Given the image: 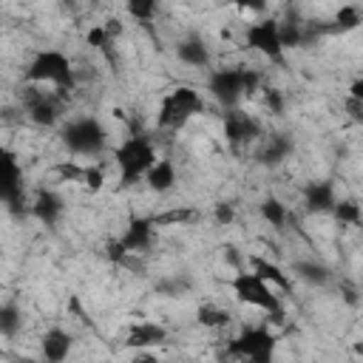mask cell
Returning <instances> with one entry per match:
<instances>
[{
  "label": "cell",
  "mask_w": 363,
  "mask_h": 363,
  "mask_svg": "<svg viewBox=\"0 0 363 363\" xmlns=\"http://www.w3.org/2000/svg\"><path fill=\"white\" fill-rule=\"evenodd\" d=\"M54 173H57L62 182H82L85 164H77V162H60V164L54 167Z\"/></svg>",
  "instance_id": "29"
},
{
  "label": "cell",
  "mask_w": 363,
  "mask_h": 363,
  "mask_svg": "<svg viewBox=\"0 0 363 363\" xmlns=\"http://www.w3.org/2000/svg\"><path fill=\"white\" fill-rule=\"evenodd\" d=\"M199 323L201 326H207V329H221V326H227L230 323V312L227 309H221V306H199Z\"/></svg>",
  "instance_id": "24"
},
{
  "label": "cell",
  "mask_w": 363,
  "mask_h": 363,
  "mask_svg": "<svg viewBox=\"0 0 363 363\" xmlns=\"http://www.w3.org/2000/svg\"><path fill=\"white\" fill-rule=\"evenodd\" d=\"M340 295H343V301H346V303H357V292H354L349 284H343V286H340Z\"/></svg>",
  "instance_id": "35"
},
{
  "label": "cell",
  "mask_w": 363,
  "mask_h": 363,
  "mask_svg": "<svg viewBox=\"0 0 363 363\" xmlns=\"http://www.w3.org/2000/svg\"><path fill=\"white\" fill-rule=\"evenodd\" d=\"M111 40H113V37L108 34V28H105L102 23H99V26H91V31L85 34V43H88L91 48H99V51H105V48L111 45Z\"/></svg>",
  "instance_id": "28"
},
{
  "label": "cell",
  "mask_w": 363,
  "mask_h": 363,
  "mask_svg": "<svg viewBox=\"0 0 363 363\" xmlns=\"http://www.w3.org/2000/svg\"><path fill=\"white\" fill-rule=\"evenodd\" d=\"M201 111H204V99L199 96V91H193L190 85H176L173 91L164 94L156 122H159V128H182L190 116H196Z\"/></svg>",
  "instance_id": "4"
},
{
  "label": "cell",
  "mask_w": 363,
  "mask_h": 363,
  "mask_svg": "<svg viewBox=\"0 0 363 363\" xmlns=\"http://www.w3.org/2000/svg\"><path fill=\"white\" fill-rule=\"evenodd\" d=\"M145 182H147V187H150L153 193H167V190L176 184V167H173L167 159H159V162L147 170Z\"/></svg>",
  "instance_id": "18"
},
{
  "label": "cell",
  "mask_w": 363,
  "mask_h": 363,
  "mask_svg": "<svg viewBox=\"0 0 363 363\" xmlns=\"http://www.w3.org/2000/svg\"><path fill=\"white\" fill-rule=\"evenodd\" d=\"M113 159L119 164V179L122 184H136L142 176H147V170L159 162L156 159V150H153V142L142 133H133L128 136L116 150H113Z\"/></svg>",
  "instance_id": "2"
},
{
  "label": "cell",
  "mask_w": 363,
  "mask_h": 363,
  "mask_svg": "<svg viewBox=\"0 0 363 363\" xmlns=\"http://www.w3.org/2000/svg\"><path fill=\"white\" fill-rule=\"evenodd\" d=\"M230 289L235 292V298L241 303H250V306H258L261 312H267L269 320L275 323H284V306H281V298L275 295V289L258 278L252 269L250 272H235L230 278Z\"/></svg>",
  "instance_id": "1"
},
{
  "label": "cell",
  "mask_w": 363,
  "mask_h": 363,
  "mask_svg": "<svg viewBox=\"0 0 363 363\" xmlns=\"http://www.w3.org/2000/svg\"><path fill=\"white\" fill-rule=\"evenodd\" d=\"M31 213L45 224V227H54L57 218L62 216V199L54 193V190H40L31 201Z\"/></svg>",
  "instance_id": "15"
},
{
  "label": "cell",
  "mask_w": 363,
  "mask_h": 363,
  "mask_svg": "<svg viewBox=\"0 0 363 363\" xmlns=\"http://www.w3.org/2000/svg\"><path fill=\"white\" fill-rule=\"evenodd\" d=\"M0 199L3 204L11 210V213H20L23 204H26V193H23V170L14 159L11 150L3 153V162H0Z\"/></svg>",
  "instance_id": "9"
},
{
  "label": "cell",
  "mask_w": 363,
  "mask_h": 363,
  "mask_svg": "<svg viewBox=\"0 0 363 363\" xmlns=\"http://www.w3.org/2000/svg\"><path fill=\"white\" fill-rule=\"evenodd\" d=\"M153 230H156L153 218L136 216V218L128 221V227H125V233L119 238H122V244H125L128 252H145L153 244Z\"/></svg>",
  "instance_id": "11"
},
{
  "label": "cell",
  "mask_w": 363,
  "mask_h": 363,
  "mask_svg": "<svg viewBox=\"0 0 363 363\" xmlns=\"http://www.w3.org/2000/svg\"><path fill=\"white\" fill-rule=\"evenodd\" d=\"M278 31H281L284 48H295V45H303V43H306V28H303V23H298V20H292V17L281 20V23H278Z\"/></svg>",
  "instance_id": "20"
},
{
  "label": "cell",
  "mask_w": 363,
  "mask_h": 363,
  "mask_svg": "<svg viewBox=\"0 0 363 363\" xmlns=\"http://www.w3.org/2000/svg\"><path fill=\"white\" fill-rule=\"evenodd\" d=\"M17 326H20V312H17L14 303H6V306L0 309V332H3L6 337H11V335L17 332Z\"/></svg>",
  "instance_id": "27"
},
{
  "label": "cell",
  "mask_w": 363,
  "mask_h": 363,
  "mask_svg": "<svg viewBox=\"0 0 363 363\" xmlns=\"http://www.w3.org/2000/svg\"><path fill=\"white\" fill-rule=\"evenodd\" d=\"M289 150H292V142H289L286 136H272L269 145L264 147L261 159H264L267 164H278V162H284V159L289 156Z\"/></svg>",
  "instance_id": "23"
},
{
  "label": "cell",
  "mask_w": 363,
  "mask_h": 363,
  "mask_svg": "<svg viewBox=\"0 0 363 363\" xmlns=\"http://www.w3.org/2000/svg\"><path fill=\"white\" fill-rule=\"evenodd\" d=\"M250 264H252V272H255L258 278H264L272 289H281V292H289V289H292L289 275H286L275 261H267V258H261V255H252Z\"/></svg>",
  "instance_id": "16"
},
{
  "label": "cell",
  "mask_w": 363,
  "mask_h": 363,
  "mask_svg": "<svg viewBox=\"0 0 363 363\" xmlns=\"http://www.w3.org/2000/svg\"><path fill=\"white\" fill-rule=\"evenodd\" d=\"M111 261H125L130 252L125 250V244H122V238H113V241H108V252H105Z\"/></svg>",
  "instance_id": "34"
},
{
  "label": "cell",
  "mask_w": 363,
  "mask_h": 363,
  "mask_svg": "<svg viewBox=\"0 0 363 363\" xmlns=\"http://www.w3.org/2000/svg\"><path fill=\"white\" fill-rule=\"evenodd\" d=\"M258 133H261V125H258V119H252L250 113L235 111V108L224 113V136H227V142L244 145V142H252Z\"/></svg>",
  "instance_id": "10"
},
{
  "label": "cell",
  "mask_w": 363,
  "mask_h": 363,
  "mask_svg": "<svg viewBox=\"0 0 363 363\" xmlns=\"http://www.w3.org/2000/svg\"><path fill=\"white\" fill-rule=\"evenodd\" d=\"M207 91L216 102H221L224 108L233 111V105L247 96L244 91V65H235V68H216L207 79Z\"/></svg>",
  "instance_id": "7"
},
{
  "label": "cell",
  "mask_w": 363,
  "mask_h": 363,
  "mask_svg": "<svg viewBox=\"0 0 363 363\" xmlns=\"http://www.w3.org/2000/svg\"><path fill=\"white\" fill-rule=\"evenodd\" d=\"M275 335L267 326H244L230 343L227 354L241 363H272Z\"/></svg>",
  "instance_id": "3"
},
{
  "label": "cell",
  "mask_w": 363,
  "mask_h": 363,
  "mask_svg": "<svg viewBox=\"0 0 363 363\" xmlns=\"http://www.w3.org/2000/svg\"><path fill=\"white\" fill-rule=\"evenodd\" d=\"M162 343H167V329L159 326V323H150V320H142V323L130 326V332L125 337V346L139 349V352H145L150 346H162Z\"/></svg>",
  "instance_id": "12"
},
{
  "label": "cell",
  "mask_w": 363,
  "mask_h": 363,
  "mask_svg": "<svg viewBox=\"0 0 363 363\" xmlns=\"http://www.w3.org/2000/svg\"><path fill=\"white\" fill-rule=\"evenodd\" d=\"M261 91H264L267 108H269L272 113H281V111H284V96H281V91H275V88H261Z\"/></svg>",
  "instance_id": "32"
},
{
  "label": "cell",
  "mask_w": 363,
  "mask_h": 363,
  "mask_svg": "<svg viewBox=\"0 0 363 363\" xmlns=\"http://www.w3.org/2000/svg\"><path fill=\"white\" fill-rule=\"evenodd\" d=\"M332 216H335L340 224H349V227L363 224V210H360L357 201H337L335 210H332Z\"/></svg>",
  "instance_id": "25"
},
{
  "label": "cell",
  "mask_w": 363,
  "mask_h": 363,
  "mask_svg": "<svg viewBox=\"0 0 363 363\" xmlns=\"http://www.w3.org/2000/svg\"><path fill=\"white\" fill-rule=\"evenodd\" d=\"M26 79L28 82H48L57 91H71L74 88V68H71V62L62 51L48 48V51H40L31 60V65L26 71Z\"/></svg>",
  "instance_id": "5"
},
{
  "label": "cell",
  "mask_w": 363,
  "mask_h": 363,
  "mask_svg": "<svg viewBox=\"0 0 363 363\" xmlns=\"http://www.w3.org/2000/svg\"><path fill=\"white\" fill-rule=\"evenodd\" d=\"M233 218H235V210H233V204H227V201H221V204H216V221H218L221 227H227V224H233Z\"/></svg>",
  "instance_id": "33"
},
{
  "label": "cell",
  "mask_w": 363,
  "mask_h": 363,
  "mask_svg": "<svg viewBox=\"0 0 363 363\" xmlns=\"http://www.w3.org/2000/svg\"><path fill=\"white\" fill-rule=\"evenodd\" d=\"M71 346H74V337L65 329H57V326L48 329L43 335V340H40V349H43V360L45 363H62L68 357Z\"/></svg>",
  "instance_id": "14"
},
{
  "label": "cell",
  "mask_w": 363,
  "mask_h": 363,
  "mask_svg": "<svg viewBox=\"0 0 363 363\" xmlns=\"http://www.w3.org/2000/svg\"><path fill=\"white\" fill-rule=\"evenodd\" d=\"M261 218L272 227H284L286 224V207L278 199H264L261 201Z\"/></svg>",
  "instance_id": "26"
},
{
  "label": "cell",
  "mask_w": 363,
  "mask_h": 363,
  "mask_svg": "<svg viewBox=\"0 0 363 363\" xmlns=\"http://www.w3.org/2000/svg\"><path fill=\"white\" fill-rule=\"evenodd\" d=\"M247 45L261 51L264 57H269L272 62L284 60V43H281V31H278V20H255L247 28Z\"/></svg>",
  "instance_id": "8"
},
{
  "label": "cell",
  "mask_w": 363,
  "mask_h": 363,
  "mask_svg": "<svg viewBox=\"0 0 363 363\" xmlns=\"http://www.w3.org/2000/svg\"><path fill=\"white\" fill-rule=\"evenodd\" d=\"M102 182H105V173H102L99 167L85 164V173H82V182H79V184H85L88 190H99V187H102Z\"/></svg>",
  "instance_id": "31"
},
{
  "label": "cell",
  "mask_w": 363,
  "mask_h": 363,
  "mask_svg": "<svg viewBox=\"0 0 363 363\" xmlns=\"http://www.w3.org/2000/svg\"><path fill=\"white\" fill-rule=\"evenodd\" d=\"M128 11L136 17V20H142L145 26L156 17V11H159V6L156 3H128Z\"/></svg>",
  "instance_id": "30"
},
{
  "label": "cell",
  "mask_w": 363,
  "mask_h": 363,
  "mask_svg": "<svg viewBox=\"0 0 363 363\" xmlns=\"http://www.w3.org/2000/svg\"><path fill=\"white\" fill-rule=\"evenodd\" d=\"M133 363H159V357H156V354H150V352H136Z\"/></svg>",
  "instance_id": "36"
},
{
  "label": "cell",
  "mask_w": 363,
  "mask_h": 363,
  "mask_svg": "<svg viewBox=\"0 0 363 363\" xmlns=\"http://www.w3.org/2000/svg\"><path fill=\"white\" fill-rule=\"evenodd\" d=\"M363 20H360V11L354 9V6H340L337 11H335V20H332V26H329V31H352V28H357Z\"/></svg>",
  "instance_id": "22"
},
{
  "label": "cell",
  "mask_w": 363,
  "mask_h": 363,
  "mask_svg": "<svg viewBox=\"0 0 363 363\" xmlns=\"http://www.w3.org/2000/svg\"><path fill=\"white\" fill-rule=\"evenodd\" d=\"M156 227H170V224H190L199 218V213L193 207H170V210H162L156 216H150Z\"/></svg>",
  "instance_id": "19"
},
{
  "label": "cell",
  "mask_w": 363,
  "mask_h": 363,
  "mask_svg": "<svg viewBox=\"0 0 363 363\" xmlns=\"http://www.w3.org/2000/svg\"><path fill=\"white\" fill-rule=\"evenodd\" d=\"M295 275H298L301 281L318 284V286L329 281V269H326L323 264H318V261H298V264H295Z\"/></svg>",
  "instance_id": "21"
},
{
  "label": "cell",
  "mask_w": 363,
  "mask_h": 363,
  "mask_svg": "<svg viewBox=\"0 0 363 363\" xmlns=\"http://www.w3.org/2000/svg\"><path fill=\"white\" fill-rule=\"evenodd\" d=\"M105 128L94 119V116H79V119H71L65 128H62V142L71 153L77 156H94L105 147Z\"/></svg>",
  "instance_id": "6"
},
{
  "label": "cell",
  "mask_w": 363,
  "mask_h": 363,
  "mask_svg": "<svg viewBox=\"0 0 363 363\" xmlns=\"http://www.w3.org/2000/svg\"><path fill=\"white\" fill-rule=\"evenodd\" d=\"M337 204L335 187L329 182H312L303 187V207L306 213H332Z\"/></svg>",
  "instance_id": "13"
},
{
  "label": "cell",
  "mask_w": 363,
  "mask_h": 363,
  "mask_svg": "<svg viewBox=\"0 0 363 363\" xmlns=\"http://www.w3.org/2000/svg\"><path fill=\"white\" fill-rule=\"evenodd\" d=\"M176 57H179L184 65H190V68H207V62H210V51H207V45H204V40H199V37L182 40L179 48H176Z\"/></svg>",
  "instance_id": "17"
},
{
  "label": "cell",
  "mask_w": 363,
  "mask_h": 363,
  "mask_svg": "<svg viewBox=\"0 0 363 363\" xmlns=\"http://www.w3.org/2000/svg\"><path fill=\"white\" fill-rule=\"evenodd\" d=\"M224 258H227L230 264H238V255H235V247H227V250H224Z\"/></svg>",
  "instance_id": "37"
}]
</instances>
